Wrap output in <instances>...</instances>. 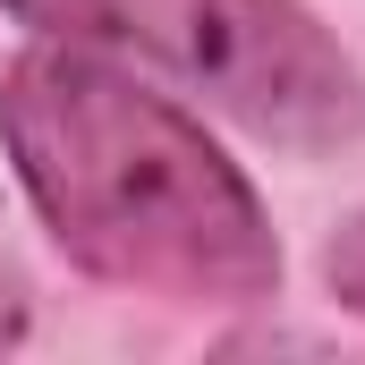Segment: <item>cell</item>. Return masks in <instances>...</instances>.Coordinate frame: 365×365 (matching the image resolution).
I'll list each match as a JSON object with an SVG mask.
<instances>
[{
	"label": "cell",
	"mask_w": 365,
	"mask_h": 365,
	"mask_svg": "<svg viewBox=\"0 0 365 365\" xmlns=\"http://www.w3.org/2000/svg\"><path fill=\"white\" fill-rule=\"evenodd\" d=\"M9 162L93 280L153 297L255 306L280 289V238L247 170L170 93L110 68L86 43H34L0 86Z\"/></svg>",
	"instance_id": "cell-1"
},
{
	"label": "cell",
	"mask_w": 365,
	"mask_h": 365,
	"mask_svg": "<svg viewBox=\"0 0 365 365\" xmlns=\"http://www.w3.org/2000/svg\"><path fill=\"white\" fill-rule=\"evenodd\" d=\"M51 43L145 60L289 153L365 136V77L306 0H0Z\"/></svg>",
	"instance_id": "cell-2"
},
{
	"label": "cell",
	"mask_w": 365,
	"mask_h": 365,
	"mask_svg": "<svg viewBox=\"0 0 365 365\" xmlns=\"http://www.w3.org/2000/svg\"><path fill=\"white\" fill-rule=\"evenodd\" d=\"M323 280H331V297H340L349 314H365V212H349L340 238L323 247Z\"/></svg>",
	"instance_id": "cell-3"
},
{
	"label": "cell",
	"mask_w": 365,
	"mask_h": 365,
	"mask_svg": "<svg viewBox=\"0 0 365 365\" xmlns=\"http://www.w3.org/2000/svg\"><path fill=\"white\" fill-rule=\"evenodd\" d=\"M17 340H26V289H17V272H9V264H0V357H9Z\"/></svg>",
	"instance_id": "cell-4"
}]
</instances>
